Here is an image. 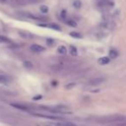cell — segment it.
Returning a JSON list of instances; mask_svg holds the SVG:
<instances>
[{
  "mask_svg": "<svg viewBox=\"0 0 126 126\" xmlns=\"http://www.w3.org/2000/svg\"><path fill=\"white\" fill-rule=\"evenodd\" d=\"M42 26H46V27H47V28L52 29V30H57V31H61V28L60 27V25H58L57 23H47V25H42Z\"/></svg>",
  "mask_w": 126,
  "mask_h": 126,
  "instance_id": "5",
  "label": "cell"
},
{
  "mask_svg": "<svg viewBox=\"0 0 126 126\" xmlns=\"http://www.w3.org/2000/svg\"><path fill=\"white\" fill-rule=\"evenodd\" d=\"M7 82H9V78L0 74V83H4H4H7Z\"/></svg>",
  "mask_w": 126,
  "mask_h": 126,
  "instance_id": "13",
  "label": "cell"
},
{
  "mask_svg": "<svg viewBox=\"0 0 126 126\" xmlns=\"http://www.w3.org/2000/svg\"><path fill=\"white\" fill-rule=\"evenodd\" d=\"M40 11L42 13H44V14H46V13L48 12V7L46 5H42L40 7Z\"/></svg>",
  "mask_w": 126,
  "mask_h": 126,
  "instance_id": "14",
  "label": "cell"
},
{
  "mask_svg": "<svg viewBox=\"0 0 126 126\" xmlns=\"http://www.w3.org/2000/svg\"><path fill=\"white\" fill-rule=\"evenodd\" d=\"M57 52H58V54H66L67 52V49L65 46L61 45V46H59V47H58Z\"/></svg>",
  "mask_w": 126,
  "mask_h": 126,
  "instance_id": "7",
  "label": "cell"
},
{
  "mask_svg": "<svg viewBox=\"0 0 126 126\" xmlns=\"http://www.w3.org/2000/svg\"><path fill=\"white\" fill-rule=\"evenodd\" d=\"M109 55H110V58H116L118 55V52L116 49H110V52H109Z\"/></svg>",
  "mask_w": 126,
  "mask_h": 126,
  "instance_id": "10",
  "label": "cell"
},
{
  "mask_svg": "<svg viewBox=\"0 0 126 126\" xmlns=\"http://www.w3.org/2000/svg\"><path fill=\"white\" fill-rule=\"evenodd\" d=\"M11 106L15 107V108L20 109V110H28V107L24 106V105H19V104H11Z\"/></svg>",
  "mask_w": 126,
  "mask_h": 126,
  "instance_id": "9",
  "label": "cell"
},
{
  "mask_svg": "<svg viewBox=\"0 0 126 126\" xmlns=\"http://www.w3.org/2000/svg\"><path fill=\"white\" fill-rule=\"evenodd\" d=\"M70 35L72 37H74V38H78V39L82 38V35L79 34V33H78V32H71Z\"/></svg>",
  "mask_w": 126,
  "mask_h": 126,
  "instance_id": "12",
  "label": "cell"
},
{
  "mask_svg": "<svg viewBox=\"0 0 126 126\" xmlns=\"http://www.w3.org/2000/svg\"><path fill=\"white\" fill-rule=\"evenodd\" d=\"M35 116L40 117H44V118L47 119H52V120H62V118L60 117H56V116H50V115H43V114H35Z\"/></svg>",
  "mask_w": 126,
  "mask_h": 126,
  "instance_id": "4",
  "label": "cell"
},
{
  "mask_svg": "<svg viewBox=\"0 0 126 126\" xmlns=\"http://www.w3.org/2000/svg\"><path fill=\"white\" fill-rule=\"evenodd\" d=\"M0 39L3 41V42H7V43H11V40L10 39H8V38H6V37H4V36H1L0 35Z\"/></svg>",
  "mask_w": 126,
  "mask_h": 126,
  "instance_id": "18",
  "label": "cell"
},
{
  "mask_svg": "<svg viewBox=\"0 0 126 126\" xmlns=\"http://www.w3.org/2000/svg\"><path fill=\"white\" fill-rule=\"evenodd\" d=\"M98 61L100 65H106V64H108L110 62V58L106 57V56H104V57L99 58Z\"/></svg>",
  "mask_w": 126,
  "mask_h": 126,
  "instance_id": "6",
  "label": "cell"
},
{
  "mask_svg": "<svg viewBox=\"0 0 126 126\" xmlns=\"http://www.w3.org/2000/svg\"><path fill=\"white\" fill-rule=\"evenodd\" d=\"M42 98V95H36L35 97H34L33 99H34V100H38V99H41Z\"/></svg>",
  "mask_w": 126,
  "mask_h": 126,
  "instance_id": "19",
  "label": "cell"
},
{
  "mask_svg": "<svg viewBox=\"0 0 126 126\" xmlns=\"http://www.w3.org/2000/svg\"><path fill=\"white\" fill-rule=\"evenodd\" d=\"M46 126H76L75 124L72 122H67V121H61L57 123H47L45 124Z\"/></svg>",
  "mask_w": 126,
  "mask_h": 126,
  "instance_id": "1",
  "label": "cell"
},
{
  "mask_svg": "<svg viewBox=\"0 0 126 126\" xmlns=\"http://www.w3.org/2000/svg\"><path fill=\"white\" fill-rule=\"evenodd\" d=\"M30 49H31L33 52L40 53V52H42V51L45 50V47H43L41 45H38V44H34V45H32L31 47H30Z\"/></svg>",
  "mask_w": 126,
  "mask_h": 126,
  "instance_id": "3",
  "label": "cell"
},
{
  "mask_svg": "<svg viewBox=\"0 0 126 126\" xmlns=\"http://www.w3.org/2000/svg\"><path fill=\"white\" fill-rule=\"evenodd\" d=\"M105 81V79L103 77L95 78V79H93L89 81V85H91V86H98V85L104 83Z\"/></svg>",
  "mask_w": 126,
  "mask_h": 126,
  "instance_id": "2",
  "label": "cell"
},
{
  "mask_svg": "<svg viewBox=\"0 0 126 126\" xmlns=\"http://www.w3.org/2000/svg\"><path fill=\"white\" fill-rule=\"evenodd\" d=\"M23 66H24L26 68H29V69L33 68V64L31 63V61H24V62H23Z\"/></svg>",
  "mask_w": 126,
  "mask_h": 126,
  "instance_id": "11",
  "label": "cell"
},
{
  "mask_svg": "<svg viewBox=\"0 0 126 126\" xmlns=\"http://www.w3.org/2000/svg\"><path fill=\"white\" fill-rule=\"evenodd\" d=\"M67 23L71 27H76L77 26V23H76L74 20H68V21L67 22Z\"/></svg>",
  "mask_w": 126,
  "mask_h": 126,
  "instance_id": "16",
  "label": "cell"
},
{
  "mask_svg": "<svg viewBox=\"0 0 126 126\" xmlns=\"http://www.w3.org/2000/svg\"><path fill=\"white\" fill-rule=\"evenodd\" d=\"M69 52H70V54L73 56H76L78 54V50L74 46H70L69 47Z\"/></svg>",
  "mask_w": 126,
  "mask_h": 126,
  "instance_id": "8",
  "label": "cell"
},
{
  "mask_svg": "<svg viewBox=\"0 0 126 126\" xmlns=\"http://www.w3.org/2000/svg\"><path fill=\"white\" fill-rule=\"evenodd\" d=\"M74 6L75 8H77V9H79V8H80L81 6V2L79 1V0H75L74 2Z\"/></svg>",
  "mask_w": 126,
  "mask_h": 126,
  "instance_id": "15",
  "label": "cell"
},
{
  "mask_svg": "<svg viewBox=\"0 0 126 126\" xmlns=\"http://www.w3.org/2000/svg\"><path fill=\"white\" fill-rule=\"evenodd\" d=\"M61 16L62 19H66V16H67V11H65V10H63V11H61Z\"/></svg>",
  "mask_w": 126,
  "mask_h": 126,
  "instance_id": "17",
  "label": "cell"
},
{
  "mask_svg": "<svg viewBox=\"0 0 126 126\" xmlns=\"http://www.w3.org/2000/svg\"><path fill=\"white\" fill-rule=\"evenodd\" d=\"M1 1H2V2H5L6 0H1Z\"/></svg>",
  "mask_w": 126,
  "mask_h": 126,
  "instance_id": "20",
  "label": "cell"
}]
</instances>
